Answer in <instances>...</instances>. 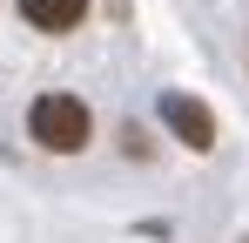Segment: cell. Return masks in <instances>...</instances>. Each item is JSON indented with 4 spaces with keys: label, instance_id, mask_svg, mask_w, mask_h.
I'll use <instances>...</instances> for the list:
<instances>
[{
    "label": "cell",
    "instance_id": "3",
    "mask_svg": "<svg viewBox=\"0 0 249 243\" xmlns=\"http://www.w3.org/2000/svg\"><path fill=\"white\" fill-rule=\"evenodd\" d=\"M81 14H88V0H20V20L41 34H74Z\"/></svg>",
    "mask_w": 249,
    "mask_h": 243
},
{
    "label": "cell",
    "instance_id": "2",
    "mask_svg": "<svg viewBox=\"0 0 249 243\" xmlns=\"http://www.w3.org/2000/svg\"><path fill=\"white\" fill-rule=\"evenodd\" d=\"M162 122H168V135H175L182 149H196V156H209V149H215V115H209L196 95L168 88V95H162Z\"/></svg>",
    "mask_w": 249,
    "mask_h": 243
},
{
    "label": "cell",
    "instance_id": "1",
    "mask_svg": "<svg viewBox=\"0 0 249 243\" xmlns=\"http://www.w3.org/2000/svg\"><path fill=\"white\" fill-rule=\"evenodd\" d=\"M27 135L41 142L47 156H81L88 142H94V115H88L74 95H41L27 108Z\"/></svg>",
    "mask_w": 249,
    "mask_h": 243
}]
</instances>
